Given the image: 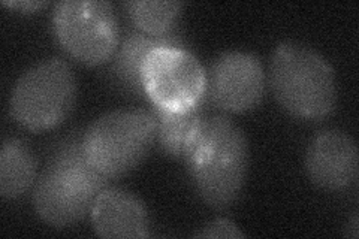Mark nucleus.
<instances>
[{"instance_id": "obj_16", "label": "nucleus", "mask_w": 359, "mask_h": 239, "mask_svg": "<svg viewBox=\"0 0 359 239\" xmlns=\"http://www.w3.org/2000/svg\"><path fill=\"white\" fill-rule=\"evenodd\" d=\"M4 6H8V8H13V9H17L18 13H22V14H33V13H38L39 9L48 6V2H39V0H36V2H32V0H18V2H9V0H4Z\"/></svg>"}, {"instance_id": "obj_3", "label": "nucleus", "mask_w": 359, "mask_h": 239, "mask_svg": "<svg viewBox=\"0 0 359 239\" xmlns=\"http://www.w3.org/2000/svg\"><path fill=\"white\" fill-rule=\"evenodd\" d=\"M268 84L289 116L318 121L334 112L339 96L332 66L306 43H278L269 60Z\"/></svg>"}, {"instance_id": "obj_10", "label": "nucleus", "mask_w": 359, "mask_h": 239, "mask_svg": "<svg viewBox=\"0 0 359 239\" xmlns=\"http://www.w3.org/2000/svg\"><path fill=\"white\" fill-rule=\"evenodd\" d=\"M100 238L144 239L150 236V217L144 202L132 191L108 186L99 193L90 211Z\"/></svg>"}, {"instance_id": "obj_2", "label": "nucleus", "mask_w": 359, "mask_h": 239, "mask_svg": "<svg viewBox=\"0 0 359 239\" xmlns=\"http://www.w3.org/2000/svg\"><path fill=\"white\" fill-rule=\"evenodd\" d=\"M109 178L88 163L83 151V132L65 136L32 187L38 217L55 229L74 226L90 215L97 195Z\"/></svg>"}, {"instance_id": "obj_11", "label": "nucleus", "mask_w": 359, "mask_h": 239, "mask_svg": "<svg viewBox=\"0 0 359 239\" xmlns=\"http://www.w3.org/2000/svg\"><path fill=\"white\" fill-rule=\"evenodd\" d=\"M163 45L186 48L184 33L178 26L165 36H151L137 29L126 30L120 36L117 50L111 59V78L118 84L121 92L130 97L145 99L141 86L142 63L154 48Z\"/></svg>"}, {"instance_id": "obj_14", "label": "nucleus", "mask_w": 359, "mask_h": 239, "mask_svg": "<svg viewBox=\"0 0 359 239\" xmlns=\"http://www.w3.org/2000/svg\"><path fill=\"white\" fill-rule=\"evenodd\" d=\"M207 102L187 112H170L151 107L156 117V138L161 150L168 157L183 161L184 146L196 118L205 111Z\"/></svg>"}, {"instance_id": "obj_17", "label": "nucleus", "mask_w": 359, "mask_h": 239, "mask_svg": "<svg viewBox=\"0 0 359 239\" xmlns=\"http://www.w3.org/2000/svg\"><path fill=\"white\" fill-rule=\"evenodd\" d=\"M346 236L356 239L359 236V223H358V211L352 214V217L347 220L346 224Z\"/></svg>"}, {"instance_id": "obj_8", "label": "nucleus", "mask_w": 359, "mask_h": 239, "mask_svg": "<svg viewBox=\"0 0 359 239\" xmlns=\"http://www.w3.org/2000/svg\"><path fill=\"white\" fill-rule=\"evenodd\" d=\"M266 75L257 55L226 51L207 69V105L229 114H243L259 107L265 96Z\"/></svg>"}, {"instance_id": "obj_7", "label": "nucleus", "mask_w": 359, "mask_h": 239, "mask_svg": "<svg viewBox=\"0 0 359 239\" xmlns=\"http://www.w3.org/2000/svg\"><path fill=\"white\" fill-rule=\"evenodd\" d=\"M141 86L151 107L187 112L205 104L207 69L187 48L163 45L145 57Z\"/></svg>"}, {"instance_id": "obj_6", "label": "nucleus", "mask_w": 359, "mask_h": 239, "mask_svg": "<svg viewBox=\"0 0 359 239\" xmlns=\"http://www.w3.org/2000/svg\"><path fill=\"white\" fill-rule=\"evenodd\" d=\"M53 33L75 62L99 66L109 62L120 41L116 9L105 0H62L54 5Z\"/></svg>"}, {"instance_id": "obj_9", "label": "nucleus", "mask_w": 359, "mask_h": 239, "mask_svg": "<svg viewBox=\"0 0 359 239\" xmlns=\"http://www.w3.org/2000/svg\"><path fill=\"white\" fill-rule=\"evenodd\" d=\"M306 170L311 183L327 191H344L356 184L359 153L349 133L337 129L319 132L306 153Z\"/></svg>"}, {"instance_id": "obj_1", "label": "nucleus", "mask_w": 359, "mask_h": 239, "mask_svg": "<svg viewBox=\"0 0 359 239\" xmlns=\"http://www.w3.org/2000/svg\"><path fill=\"white\" fill-rule=\"evenodd\" d=\"M196 195L216 211L231 208L241 196L249 169V144L226 114L207 109L196 118L183 154Z\"/></svg>"}, {"instance_id": "obj_4", "label": "nucleus", "mask_w": 359, "mask_h": 239, "mask_svg": "<svg viewBox=\"0 0 359 239\" xmlns=\"http://www.w3.org/2000/svg\"><path fill=\"white\" fill-rule=\"evenodd\" d=\"M154 141L156 117L151 109H117L90 123L83 132V151L97 172L116 179L137 169Z\"/></svg>"}, {"instance_id": "obj_15", "label": "nucleus", "mask_w": 359, "mask_h": 239, "mask_svg": "<svg viewBox=\"0 0 359 239\" xmlns=\"http://www.w3.org/2000/svg\"><path fill=\"white\" fill-rule=\"evenodd\" d=\"M194 238H210V239H240L245 238V235L241 232L240 227L235 224L232 220L226 217H219L202 226L198 232L192 235Z\"/></svg>"}, {"instance_id": "obj_13", "label": "nucleus", "mask_w": 359, "mask_h": 239, "mask_svg": "<svg viewBox=\"0 0 359 239\" xmlns=\"http://www.w3.org/2000/svg\"><path fill=\"white\" fill-rule=\"evenodd\" d=\"M132 26L151 36H165L178 25L184 4L162 0H129L123 4Z\"/></svg>"}, {"instance_id": "obj_12", "label": "nucleus", "mask_w": 359, "mask_h": 239, "mask_svg": "<svg viewBox=\"0 0 359 239\" xmlns=\"http://www.w3.org/2000/svg\"><path fill=\"white\" fill-rule=\"evenodd\" d=\"M36 181V158L27 142L18 138L5 139L0 151V195L15 199L33 187Z\"/></svg>"}, {"instance_id": "obj_5", "label": "nucleus", "mask_w": 359, "mask_h": 239, "mask_svg": "<svg viewBox=\"0 0 359 239\" xmlns=\"http://www.w3.org/2000/svg\"><path fill=\"white\" fill-rule=\"evenodd\" d=\"M76 92V76L69 63L51 57L20 75L9 96V114L29 132L53 130L71 116Z\"/></svg>"}]
</instances>
